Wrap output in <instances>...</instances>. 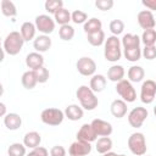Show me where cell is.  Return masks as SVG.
I'll list each match as a JSON object with an SVG mask.
<instances>
[{"instance_id":"6da1fadb","label":"cell","mask_w":156,"mask_h":156,"mask_svg":"<svg viewBox=\"0 0 156 156\" xmlns=\"http://www.w3.org/2000/svg\"><path fill=\"white\" fill-rule=\"evenodd\" d=\"M76 96H77L80 106L87 111H93L99 105V100H98L95 93L90 89V87L80 85L76 91Z\"/></svg>"},{"instance_id":"7a4b0ae2","label":"cell","mask_w":156,"mask_h":156,"mask_svg":"<svg viewBox=\"0 0 156 156\" xmlns=\"http://www.w3.org/2000/svg\"><path fill=\"white\" fill-rule=\"evenodd\" d=\"M23 44H24V39L20 32L17 30L10 32L4 40V51L10 56H15L20 54V51L23 48Z\"/></svg>"},{"instance_id":"3957f363","label":"cell","mask_w":156,"mask_h":156,"mask_svg":"<svg viewBox=\"0 0 156 156\" xmlns=\"http://www.w3.org/2000/svg\"><path fill=\"white\" fill-rule=\"evenodd\" d=\"M121 40L116 35L107 37L105 41L104 56L110 62H117L122 57V49H121Z\"/></svg>"},{"instance_id":"277c9868","label":"cell","mask_w":156,"mask_h":156,"mask_svg":"<svg viewBox=\"0 0 156 156\" xmlns=\"http://www.w3.org/2000/svg\"><path fill=\"white\" fill-rule=\"evenodd\" d=\"M128 147L133 155L144 156L146 154V149H147L144 134L140 132H135V133L130 134V136L128 138Z\"/></svg>"},{"instance_id":"5b68a950","label":"cell","mask_w":156,"mask_h":156,"mask_svg":"<svg viewBox=\"0 0 156 156\" xmlns=\"http://www.w3.org/2000/svg\"><path fill=\"white\" fill-rule=\"evenodd\" d=\"M65 112L61 111L60 108H55V107H49L41 111L40 115V119L43 123L48 124V126H60L63 122L65 118Z\"/></svg>"},{"instance_id":"8992f818","label":"cell","mask_w":156,"mask_h":156,"mask_svg":"<svg viewBox=\"0 0 156 156\" xmlns=\"http://www.w3.org/2000/svg\"><path fill=\"white\" fill-rule=\"evenodd\" d=\"M116 91L122 98V100H124L126 102H134L136 100V91H135L132 82H129L127 79H123L117 83Z\"/></svg>"},{"instance_id":"52a82bcc","label":"cell","mask_w":156,"mask_h":156,"mask_svg":"<svg viewBox=\"0 0 156 156\" xmlns=\"http://www.w3.org/2000/svg\"><path fill=\"white\" fill-rule=\"evenodd\" d=\"M147 116H149V112L145 107H141V106L134 107L128 113V123L133 128H140L145 122V119L147 118Z\"/></svg>"},{"instance_id":"ba28073f","label":"cell","mask_w":156,"mask_h":156,"mask_svg":"<svg viewBox=\"0 0 156 156\" xmlns=\"http://www.w3.org/2000/svg\"><path fill=\"white\" fill-rule=\"evenodd\" d=\"M156 98V82L152 79H147L143 82L140 89V100L143 104H151Z\"/></svg>"},{"instance_id":"9c48e42d","label":"cell","mask_w":156,"mask_h":156,"mask_svg":"<svg viewBox=\"0 0 156 156\" xmlns=\"http://www.w3.org/2000/svg\"><path fill=\"white\" fill-rule=\"evenodd\" d=\"M76 67H77V71L84 77H90V76L93 77L95 74V71H96L95 61L88 56H83V57L78 58Z\"/></svg>"},{"instance_id":"30bf717a","label":"cell","mask_w":156,"mask_h":156,"mask_svg":"<svg viewBox=\"0 0 156 156\" xmlns=\"http://www.w3.org/2000/svg\"><path fill=\"white\" fill-rule=\"evenodd\" d=\"M34 24H35L37 29L40 33H43L45 35H49L50 33L54 32L56 22L49 15H39V16L35 17V23Z\"/></svg>"},{"instance_id":"8fae6325","label":"cell","mask_w":156,"mask_h":156,"mask_svg":"<svg viewBox=\"0 0 156 156\" xmlns=\"http://www.w3.org/2000/svg\"><path fill=\"white\" fill-rule=\"evenodd\" d=\"M91 127L94 129V132L96 133L98 136H110L112 134V124L107 121L100 119V118H95L91 121Z\"/></svg>"},{"instance_id":"7c38bea8","label":"cell","mask_w":156,"mask_h":156,"mask_svg":"<svg viewBox=\"0 0 156 156\" xmlns=\"http://www.w3.org/2000/svg\"><path fill=\"white\" fill-rule=\"evenodd\" d=\"M90 152H91L90 143L80 141V140H77V141L72 143L69 149H68V154L71 156H87Z\"/></svg>"},{"instance_id":"4fadbf2b","label":"cell","mask_w":156,"mask_h":156,"mask_svg":"<svg viewBox=\"0 0 156 156\" xmlns=\"http://www.w3.org/2000/svg\"><path fill=\"white\" fill-rule=\"evenodd\" d=\"M136 20H138V23L139 26L146 30V29H154L155 24H156V21H155V17L152 15L151 11L149 10H143L138 13L136 16Z\"/></svg>"},{"instance_id":"5bb4252c","label":"cell","mask_w":156,"mask_h":156,"mask_svg":"<svg viewBox=\"0 0 156 156\" xmlns=\"http://www.w3.org/2000/svg\"><path fill=\"white\" fill-rule=\"evenodd\" d=\"M98 139V135L96 133L94 132L91 124H88V123H84L79 130L77 132V140H80V141H87V143H93Z\"/></svg>"},{"instance_id":"9a60e30c","label":"cell","mask_w":156,"mask_h":156,"mask_svg":"<svg viewBox=\"0 0 156 156\" xmlns=\"http://www.w3.org/2000/svg\"><path fill=\"white\" fill-rule=\"evenodd\" d=\"M26 65L32 71H35V69L44 66V57L40 52H37V51L29 52L26 57Z\"/></svg>"},{"instance_id":"2e32d148","label":"cell","mask_w":156,"mask_h":156,"mask_svg":"<svg viewBox=\"0 0 156 156\" xmlns=\"http://www.w3.org/2000/svg\"><path fill=\"white\" fill-rule=\"evenodd\" d=\"M110 111H111L113 117L122 118L127 113V102L124 100H122V99H116V100H113L111 102Z\"/></svg>"},{"instance_id":"e0dca14e","label":"cell","mask_w":156,"mask_h":156,"mask_svg":"<svg viewBox=\"0 0 156 156\" xmlns=\"http://www.w3.org/2000/svg\"><path fill=\"white\" fill-rule=\"evenodd\" d=\"M140 41H141V39L136 34L127 33V34L123 35V38L121 40V44L123 46V50H130V49L140 48Z\"/></svg>"},{"instance_id":"ac0fdd59","label":"cell","mask_w":156,"mask_h":156,"mask_svg":"<svg viewBox=\"0 0 156 156\" xmlns=\"http://www.w3.org/2000/svg\"><path fill=\"white\" fill-rule=\"evenodd\" d=\"M33 46L37 52H45L48 51L50 48H51V39L49 35H45V34H41L39 37H37L33 41Z\"/></svg>"},{"instance_id":"d6986e66","label":"cell","mask_w":156,"mask_h":156,"mask_svg":"<svg viewBox=\"0 0 156 156\" xmlns=\"http://www.w3.org/2000/svg\"><path fill=\"white\" fill-rule=\"evenodd\" d=\"M4 124L10 130H17L22 126V118L18 113H7L4 117Z\"/></svg>"},{"instance_id":"ffe728a7","label":"cell","mask_w":156,"mask_h":156,"mask_svg":"<svg viewBox=\"0 0 156 156\" xmlns=\"http://www.w3.org/2000/svg\"><path fill=\"white\" fill-rule=\"evenodd\" d=\"M84 112H83V107L78 106L76 104H71L65 108V116L69 119V121H79L83 117Z\"/></svg>"},{"instance_id":"44dd1931","label":"cell","mask_w":156,"mask_h":156,"mask_svg":"<svg viewBox=\"0 0 156 156\" xmlns=\"http://www.w3.org/2000/svg\"><path fill=\"white\" fill-rule=\"evenodd\" d=\"M41 143V136L38 132H28L24 136H23V144L26 147L29 149H35L38 146H40Z\"/></svg>"},{"instance_id":"7402d4cb","label":"cell","mask_w":156,"mask_h":156,"mask_svg":"<svg viewBox=\"0 0 156 156\" xmlns=\"http://www.w3.org/2000/svg\"><path fill=\"white\" fill-rule=\"evenodd\" d=\"M124 73H126V72H124L123 66H121V65H113V66H111V67L108 68V71H107V79H110L111 82L118 83V82L123 80Z\"/></svg>"},{"instance_id":"603a6c76","label":"cell","mask_w":156,"mask_h":156,"mask_svg":"<svg viewBox=\"0 0 156 156\" xmlns=\"http://www.w3.org/2000/svg\"><path fill=\"white\" fill-rule=\"evenodd\" d=\"M90 89L94 93H101L106 88V78L102 74H94L90 78Z\"/></svg>"},{"instance_id":"cb8c5ba5","label":"cell","mask_w":156,"mask_h":156,"mask_svg":"<svg viewBox=\"0 0 156 156\" xmlns=\"http://www.w3.org/2000/svg\"><path fill=\"white\" fill-rule=\"evenodd\" d=\"M35 32H37V27L32 22H24L21 26V30H20L24 41H29V40L34 39L35 38Z\"/></svg>"},{"instance_id":"d4e9b609","label":"cell","mask_w":156,"mask_h":156,"mask_svg":"<svg viewBox=\"0 0 156 156\" xmlns=\"http://www.w3.org/2000/svg\"><path fill=\"white\" fill-rule=\"evenodd\" d=\"M21 83H22V85H23L26 89H28V90L33 89V88L37 85V83H38V79H37L35 72H34V71H32V69L26 71V72L22 74Z\"/></svg>"},{"instance_id":"484cf974","label":"cell","mask_w":156,"mask_h":156,"mask_svg":"<svg viewBox=\"0 0 156 156\" xmlns=\"http://www.w3.org/2000/svg\"><path fill=\"white\" fill-rule=\"evenodd\" d=\"M145 71L141 66H132L128 69V80L133 83H139L144 79Z\"/></svg>"},{"instance_id":"4316f807","label":"cell","mask_w":156,"mask_h":156,"mask_svg":"<svg viewBox=\"0 0 156 156\" xmlns=\"http://www.w3.org/2000/svg\"><path fill=\"white\" fill-rule=\"evenodd\" d=\"M54 20H55V22L58 23L60 26L68 24L69 21H72V18H71V12H69L67 9L62 7V9L57 10V11L54 13Z\"/></svg>"},{"instance_id":"83f0119b","label":"cell","mask_w":156,"mask_h":156,"mask_svg":"<svg viewBox=\"0 0 156 156\" xmlns=\"http://www.w3.org/2000/svg\"><path fill=\"white\" fill-rule=\"evenodd\" d=\"M101 28H102V23L96 17H93V18L88 20L83 26V29L87 33V35L91 34V33H95V32H99V30H101Z\"/></svg>"},{"instance_id":"f1b7e54d","label":"cell","mask_w":156,"mask_h":156,"mask_svg":"<svg viewBox=\"0 0 156 156\" xmlns=\"http://www.w3.org/2000/svg\"><path fill=\"white\" fill-rule=\"evenodd\" d=\"M96 151L101 155L106 154V152H110L111 149H112V140L108 138V136H101L96 140Z\"/></svg>"},{"instance_id":"f546056e","label":"cell","mask_w":156,"mask_h":156,"mask_svg":"<svg viewBox=\"0 0 156 156\" xmlns=\"http://www.w3.org/2000/svg\"><path fill=\"white\" fill-rule=\"evenodd\" d=\"M1 12L4 16L6 17H15L17 15V9L15 6V4L10 0H1Z\"/></svg>"},{"instance_id":"4dcf8cb0","label":"cell","mask_w":156,"mask_h":156,"mask_svg":"<svg viewBox=\"0 0 156 156\" xmlns=\"http://www.w3.org/2000/svg\"><path fill=\"white\" fill-rule=\"evenodd\" d=\"M87 39H88V41H89L90 45H93V46H100V45H102L106 41V39H105V32L101 29L99 32L88 34L87 35Z\"/></svg>"},{"instance_id":"1f68e13d","label":"cell","mask_w":156,"mask_h":156,"mask_svg":"<svg viewBox=\"0 0 156 156\" xmlns=\"http://www.w3.org/2000/svg\"><path fill=\"white\" fill-rule=\"evenodd\" d=\"M58 37L65 40V41H69L73 39L74 37V28L71 26V24H65V26H61L60 29H58Z\"/></svg>"},{"instance_id":"d6a6232c","label":"cell","mask_w":156,"mask_h":156,"mask_svg":"<svg viewBox=\"0 0 156 156\" xmlns=\"http://www.w3.org/2000/svg\"><path fill=\"white\" fill-rule=\"evenodd\" d=\"M141 41L145 46H152L156 44V30L155 29H146L141 34Z\"/></svg>"},{"instance_id":"836d02e7","label":"cell","mask_w":156,"mask_h":156,"mask_svg":"<svg viewBox=\"0 0 156 156\" xmlns=\"http://www.w3.org/2000/svg\"><path fill=\"white\" fill-rule=\"evenodd\" d=\"M9 156H26V146L21 143H13L7 149Z\"/></svg>"},{"instance_id":"e575fe53","label":"cell","mask_w":156,"mask_h":156,"mask_svg":"<svg viewBox=\"0 0 156 156\" xmlns=\"http://www.w3.org/2000/svg\"><path fill=\"white\" fill-rule=\"evenodd\" d=\"M44 7L49 13L54 15L57 10L63 7V1L62 0H46L44 4Z\"/></svg>"},{"instance_id":"d590c367","label":"cell","mask_w":156,"mask_h":156,"mask_svg":"<svg viewBox=\"0 0 156 156\" xmlns=\"http://www.w3.org/2000/svg\"><path fill=\"white\" fill-rule=\"evenodd\" d=\"M123 55L124 57L130 61V62H136L140 60L141 57V49L138 48V49H130V50H123Z\"/></svg>"},{"instance_id":"8d00e7d4","label":"cell","mask_w":156,"mask_h":156,"mask_svg":"<svg viewBox=\"0 0 156 156\" xmlns=\"http://www.w3.org/2000/svg\"><path fill=\"white\" fill-rule=\"evenodd\" d=\"M71 18L76 24H82L88 21V15L82 10H74L71 13Z\"/></svg>"},{"instance_id":"74e56055","label":"cell","mask_w":156,"mask_h":156,"mask_svg":"<svg viewBox=\"0 0 156 156\" xmlns=\"http://www.w3.org/2000/svg\"><path fill=\"white\" fill-rule=\"evenodd\" d=\"M110 30L113 35H119L124 30V23L121 20H113L110 22Z\"/></svg>"},{"instance_id":"f35d334b","label":"cell","mask_w":156,"mask_h":156,"mask_svg":"<svg viewBox=\"0 0 156 156\" xmlns=\"http://www.w3.org/2000/svg\"><path fill=\"white\" fill-rule=\"evenodd\" d=\"M35 76H37V79H38V83H46L49 80V77H50V73H49V69L45 68L44 66L35 69Z\"/></svg>"},{"instance_id":"ab89813d","label":"cell","mask_w":156,"mask_h":156,"mask_svg":"<svg viewBox=\"0 0 156 156\" xmlns=\"http://www.w3.org/2000/svg\"><path fill=\"white\" fill-rule=\"evenodd\" d=\"M141 55L144 56V58L151 61L154 58H156V45L152 46H145L141 51Z\"/></svg>"},{"instance_id":"60d3db41","label":"cell","mask_w":156,"mask_h":156,"mask_svg":"<svg viewBox=\"0 0 156 156\" xmlns=\"http://www.w3.org/2000/svg\"><path fill=\"white\" fill-rule=\"evenodd\" d=\"M95 6L101 11H108L113 7V0H96Z\"/></svg>"},{"instance_id":"b9f144b4","label":"cell","mask_w":156,"mask_h":156,"mask_svg":"<svg viewBox=\"0 0 156 156\" xmlns=\"http://www.w3.org/2000/svg\"><path fill=\"white\" fill-rule=\"evenodd\" d=\"M50 156H66V149L62 145H55L50 149Z\"/></svg>"},{"instance_id":"7bdbcfd3","label":"cell","mask_w":156,"mask_h":156,"mask_svg":"<svg viewBox=\"0 0 156 156\" xmlns=\"http://www.w3.org/2000/svg\"><path fill=\"white\" fill-rule=\"evenodd\" d=\"M27 156H49V151L43 146H38L35 149H32V151L27 154Z\"/></svg>"},{"instance_id":"ee69618b","label":"cell","mask_w":156,"mask_h":156,"mask_svg":"<svg viewBox=\"0 0 156 156\" xmlns=\"http://www.w3.org/2000/svg\"><path fill=\"white\" fill-rule=\"evenodd\" d=\"M141 4L149 9V11H155L156 10V0H143Z\"/></svg>"},{"instance_id":"f6af8a7d","label":"cell","mask_w":156,"mask_h":156,"mask_svg":"<svg viewBox=\"0 0 156 156\" xmlns=\"http://www.w3.org/2000/svg\"><path fill=\"white\" fill-rule=\"evenodd\" d=\"M6 115H7V113H6V106H5L4 102H0V116L5 117Z\"/></svg>"},{"instance_id":"bcb514c9","label":"cell","mask_w":156,"mask_h":156,"mask_svg":"<svg viewBox=\"0 0 156 156\" xmlns=\"http://www.w3.org/2000/svg\"><path fill=\"white\" fill-rule=\"evenodd\" d=\"M102 156H126V155H123V154H116V152H112V151H110V152H106V154H104Z\"/></svg>"},{"instance_id":"7dc6e473","label":"cell","mask_w":156,"mask_h":156,"mask_svg":"<svg viewBox=\"0 0 156 156\" xmlns=\"http://www.w3.org/2000/svg\"><path fill=\"white\" fill-rule=\"evenodd\" d=\"M154 115L156 116V105H155V107H154Z\"/></svg>"}]
</instances>
